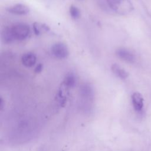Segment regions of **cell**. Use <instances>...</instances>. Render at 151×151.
Wrapping results in <instances>:
<instances>
[{"mask_svg":"<svg viewBox=\"0 0 151 151\" xmlns=\"http://www.w3.org/2000/svg\"><path fill=\"white\" fill-rule=\"evenodd\" d=\"M106 2L111 10L121 15L130 12L133 9L130 0H106Z\"/></svg>","mask_w":151,"mask_h":151,"instance_id":"6da1fadb","label":"cell"},{"mask_svg":"<svg viewBox=\"0 0 151 151\" xmlns=\"http://www.w3.org/2000/svg\"><path fill=\"white\" fill-rule=\"evenodd\" d=\"M11 29L15 40H24L30 33L29 26L25 23H17L11 27Z\"/></svg>","mask_w":151,"mask_h":151,"instance_id":"7a4b0ae2","label":"cell"},{"mask_svg":"<svg viewBox=\"0 0 151 151\" xmlns=\"http://www.w3.org/2000/svg\"><path fill=\"white\" fill-rule=\"evenodd\" d=\"M51 51L52 55L59 59L65 58L69 55V50L67 45L61 42L54 44L51 48Z\"/></svg>","mask_w":151,"mask_h":151,"instance_id":"3957f363","label":"cell"},{"mask_svg":"<svg viewBox=\"0 0 151 151\" xmlns=\"http://www.w3.org/2000/svg\"><path fill=\"white\" fill-rule=\"evenodd\" d=\"M116 55L122 60L129 63H133L135 60L134 55L129 50L124 48H120L116 51Z\"/></svg>","mask_w":151,"mask_h":151,"instance_id":"277c9868","label":"cell"},{"mask_svg":"<svg viewBox=\"0 0 151 151\" xmlns=\"http://www.w3.org/2000/svg\"><path fill=\"white\" fill-rule=\"evenodd\" d=\"M6 11L12 14L17 15H26L29 12L28 6L22 4H17L6 8Z\"/></svg>","mask_w":151,"mask_h":151,"instance_id":"5b68a950","label":"cell"},{"mask_svg":"<svg viewBox=\"0 0 151 151\" xmlns=\"http://www.w3.org/2000/svg\"><path fill=\"white\" fill-rule=\"evenodd\" d=\"M37 61V57L34 53L27 52L24 54L21 57L22 64L26 67H32Z\"/></svg>","mask_w":151,"mask_h":151,"instance_id":"8992f818","label":"cell"},{"mask_svg":"<svg viewBox=\"0 0 151 151\" xmlns=\"http://www.w3.org/2000/svg\"><path fill=\"white\" fill-rule=\"evenodd\" d=\"M1 38L4 44H11L15 41L11 27H5L1 31Z\"/></svg>","mask_w":151,"mask_h":151,"instance_id":"52a82bcc","label":"cell"},{"mask_svg":"<svg viewBox=\"0 0 151 151\" xmlns=\"http://www.w3.org/2000/svg\"><path fill=\"white\" fill-rule=\"evenodd\" d=\"M133 107L136 111H140L143 106V98L139 92H134L132 96Z\"/></svg>","mask_w":151,"mask_h":151,"instance_id":"ba28073f","label":"cell"},{"mask_svg":"<svg viewBox=\"0 0 151 151\" xmlns=\"http://www.w3.org/2000/svg\"><path fill=\"white\" fill-rule=\"evenodd\" d=\"M111 70L112 73L119 78L126 79L129 76L128 72L117 64H113L111 65Z\"/></svg>","mask_w":151,"mask_h":151,"instance_id":"9c48e42d","label":"cell"},{"mask_svg":"<svg viewBox=\"0 0 151 151\" xmlns=\"http://www.w3.org/2000/svg\"><path fill=\"white\" fill-rule=\"evenodd\" d=\"M68 88L65 86L63 84H62L61 86L60 87L58 94H57V100L59 104L63 106L65 104L67 97H68Z\"/></svg>","mask_w":151,"mask_h":151,"instance_id":"30bf717a","label":"cell"},{"mask_svg":"<svg viewBox=\"0 0 151 151\" xmlns=\"http://www.w3.org/2000/svg\"><path fill=\"white\" fill-rule=\"evenodd\" d=\"M63 84L67 87L73 88L76 84V77L73 73L67 74L64 78Z\"/></svg>","mask_w":151,"mask_h":151,"instance_id":"8fae6325","label":"cell"},{"mask_svg":"<svg viewBox=\"0 0 151 151\" xmlns=\"http://www.w3.org/2000/svg\"><path fill=\"white\" fill-rule=\"evenodd\" d=\"M80 93L84 97H90L93 96V91L89 84H84L80 88Z\"/></svg>","mask_w":151,"mask_h":151,"instance_id":"7c38bea8","label":"cell"},{"mask_svg":"<svg viewBox=\"0 0 151 151\" xmlns=\"http://www.w3.org/2000/svg\"><path fill=\"white\" fill-rule=\"evenodd\" d=\"M33 29H34V32L35 35H38L40 34L41 32V31H47L50 29L48 26H47L45 24H40L37 22H35L33 25Z\"/></svg>","mask_w":151,"mask_h":151,"instance_id":"4fadbf2b","label":"cell"},{"mask_svg":"<svg viewBox=\"0 0 151 151\" xmlns=\"http://www.w3.org/2000/svg\"><path fill=\"white\" fill-rule=\"evenodd\" d=\"M69 12L71 17L74 19H78L80 17L81 12L78 7L74 5H71L69 8Z\"/></svg>","mask_w":151,"mask_h":151,"instance_id":"5bb4252c","label":"cell"},{"mask_svg":"<svg viewBox=\"0 0 151 151\" xmlns=\"http://www.w3.org/2000/svg\"><path fill=\"white\" fill-rule=\"evenodd\" d=\"M43 69V64L41 63H39L35 68L34 69V72L37 74L38 73H40Z\"/></svg>","mask_w":151,"mask_h":151,"instance_id":"9a60e30c","label":"cell"}]
</instances>
